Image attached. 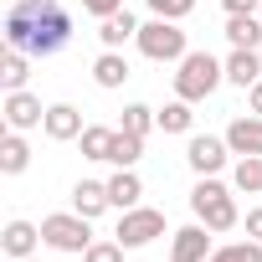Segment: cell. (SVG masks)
I'll use <instances>...</instances> for the list:
<instances>
[{
    "mask_svg": "<svg viewBox=\"0 0 262 262\" xmlns=\"http://www.w3.org/2000/svg\"><path fill=\"white\" fill-rule=\"evenodd\" d=\"M6 41L26 57H57L72 41V16L62 0H16L6 16Z\"/></svg>",
    "mask_w": 262,
    "mask_h": 262,
    "instance_id": "cell-1",
    "label": "cell"
},
{
    "mask_svg": "<svg viewBox=\"0 0 262 262\" xmlns=\"http://www.w3.org/2000/svg\"><path fill=\"white\" fill-rule=\"evenodd\" d=\"M221 77H226V67H221L211 52H185V57H180V72H175V93H180L185 103H201V98L216 93Z\"/></svg>",
    "mask_w": 262,
    "mask_h": 262,
    "instance_id": "cell-2",
    "label": "cell"
},
{
    "mask_svg": "<svg viewBox=\"0 0 262 262\" xmlns=\"http://www.w3.org/2000/svg\"><path fill=\"white\" fill-rule=\"evenodd\" d=\"M190 211H195L201 226H211V231H231V226H236V201H231V190H226L221 180H211V175H201V185L190 190Z\"/></svg>",
    "mask_w": 262,
    "mask_h": 262,
    "instance_id": "cell-3",
    "label": "cell"
},
{
    "mask_svg": "<svg viewBox=\"0 0 262 262\" xmlns=\"http://www.w3.org/2000/svg\"><path fill=\"white\" fill-rule=\"evenodd\" d=\"M139 52L149 57V62H180L185 57V31H180V21H165V16H155L149 26H139Z\"/></svg>",
    "mask_w": 262,
    "mask_h": 262,
    "instance_id": "cell-4",
    "label": "cell"
},
{
    "mask_svg": "<svg viewBox=\"0 0 262 262\" xmlns=\"http://www.w3.org/2000/svg\"><path fill=\"white\" fill-rule=\"evenodd\" d=\"M41 242L57 247V252H88V247H93V226H88V216H77V211L47 216V221H41Z\"/></svg>",
    "mask_w": 262,
    "mask_h": 262,
    "instance_id": "cell-5",
    "label": "cell"
},
{
    "mask_svg": "<svg viewBox=\"0 0 262 262\" xmlns=\"http://www.w3.org/2000/svg\"><path fill=\"white\" fill-rule=\"evenodd\" d=\"M128 252L134 247H149L155 236H165V211H149V206H134V211H123V221H118V231H113Z\"/></svg>",
    "mask_w": 262,
    "mask_h": 262,
    "instance_id": "cell-6",
    "label": "cell"
},
{
    "mask_svg": "<svg viewBox=\"0 0 262 262\" xmlns=\"http://www.w3.org/2000/svg\"><path fill=\"white\" fill-rule=\"evenodd\" d=\"M6 123L11 128H36V123H47V108H41V98H31L26 88H16V93H6Z\"/></svg>",
    "mask_w": 262,
    "mask_h": 262,
    "instance_id": "cell-7",
    "label": "cell"
},
{
    "mask_svg": "<svg viewBox=\"0 0 262 262\" xmlns=\"http://www.w3.org/2000/svg\"><path fill=\"white\" fill-rule=\"evenodd\" d=\"M226 139H211V134H195L190 139V149H185V160H190V170L195 175H216L221 165H226Z\"/></svg>",
    "mask_w": 262,
    "mask_h": 262,
    "instance_id": "cell-8",
    "label": "cell"
},
{
    "mask_svg": "<svg viewBox=\"0 0 262 262\" xmlns=\"http://www.w3.org/2000/svg\"><path fill=\"white\" fill-rule=\"evenodd\" d=\"M226 144H231V155H262V113H242V118H231Z\"/></svg>",
    "mask_w": 262,
    "mask_h": 262,
    "instance_id": "cell-9",
    "label": "cell"
},
{
    "mask_svg": "<svg viewBox=\"0 0 262 262\" xmlns=\"http://www.w3.org/2000/svg\"><path fill=\"white\" fill-rule=\"evenodd\" d=\"M211 226H180L175 231V247H170V262H206L211 257Z\"/></svg>",
    "mask_w": 262,
    "mask_h": 262,
    "instance_id": "cell-10",
    "label": "cell"
},
{
    "mask_svg": "<svg viewBox=\"0 0 262 262\" xmlns=\"http://www.w3.org/2000/svg\"><path fill=\"white\" fill-rule=\"evenodd\" d=\"M41 128H47V139H82V113L72 103H52Z\"/></svg>",
    "mask_w": 262,
    "mask_h": 262,
    "instance_id": "cell-11",
    "label": "cell"
},
{
    "mask_svg": "<svg viewBox=\"0 0 262 262\" xmlns=\"http://www.w3.org/2000/svg\"><path fill=\"white\" fill-rule=\"evenodd\" d=\"M36 242H41V226H31V221H11V226H6V236H0V247H6V257H11V262L31 257V252H36Z\"/></svg>",
    "mask_w": 262,
    "mask_h": 262,
    "instance_id": "cell-12",
    "label": "cell"
},
{
    "mask_svg": "<svg viewBox=\"0 0 262 262\" xmlns=\"http://www.w3.org/2000/svg\"><path fill=\"white\" fill-rule=\"evenodd\" d=\"M226 77H231L236 88H252V82L262 77V52H257V47H236V52L226 57Z\"/></svg>",
    "mask_w": 262,
    "mask_h": 262,
    "instance_id": "cell-13",
    "label": "cell"
},
{
    "mask_svg": "<svg viewBox=\"0 0 262 262\" xmlns=\"http://www.w3.org/2000/svg\"><path fill=\"white\" fill-rule=\"evenodd\" d=\"M108 206H113V201H108V185H98V180H77V190H72V211H77V216L93 221V216H103Z\"/></svg>",
    "mask_w": 262,
    "mask_h": 262,
    "instance_id": "cell-14",
    "label": "cell"
},
{
    "mask_svg": "<svg viewBox=\"0 0 262 262\" xmlns=\"http://www.w3.org/2000/svg\"><path fill=\"white\" fill-rule=\"evenodd\" d=\"M93 82L108 88V93L123 88V82H128V62H123V52H103V57L93 62Z\"/></svg>",
    "mask_w": 262,
    "mask_h": 262,
    "instance_id": "cell-15",
    "label": "cell"
},
{
    "mask_svg": "<svg viewBox=\"0 0 262 262\" xmlns=\"http://www.w3.org/2000/svg\"><path fill=\"white\" fill-rule=\"evenodd\" d=\"M139 195H144V185H139V175H134V170H118V175L108 180V201H113L118 211H134V206H139Z\"/></svg>",
    "mask_w": 262,
    "mask_h": 262,
    "instance_id": "cell-16",
    "label": "cell"
},
{
    "mask_svg": "<svg viewBox=\"0 0 262 262\" xmlns=\"http://www.w3.org/2000/svg\"><path fill=\"white\" fill-rule=\"evenodd\" d=\"M31 165V149H26V139H21V128H11L6 139H0V170L6 175H21Z\"/></svg>",
    "mask_w": 262,
    "mask_h": 262,
    "instance_id": "cell-17",
    "label": "cell"
},
{
    "mask_svg": "<svg viewBox=\"0 0 262 262\" xmlns=\"http://www.w3.org/2000/svg\"><path fill=\"white\" fill-rule=\"evenodd\" d=\"M98 36H103V47H108V52H118L128 36H139V21L128 16V11H118V16H108V21L98 26Z\"/></svg>",
    "mask_w": 262,
    "mask_h": 262,
    "instance_id": "cell-18",
    "label": "cell"
},
{
    "mask_svg": "<svg viewBox=\"0 0 262 262\" xmlns=\"http://www.w3.org/2000/svg\"><path fill=\"white\" fill-rule=\"evenodd\" d=\"M226 41L231 47H262V16H226Z\"/></svg>",
    "mask_w": 262,
    "mask_h": 262,
    "instance_id": "cell-19",
    "label": "cell"
},
{
    "mask_svg": "<svg viewBox=\"0 0 262 262\" xmlns=\"http://www.w3.org/2000/svg\"><path fill=\"white\" fill-rule=\"evenodd\" d=\"M139 155H144V139H139V134H128V128H118V134H113V149H108V160H113L118 170H128Z\"/></svg>",
    "mask_w": 262,
    "mask_h": 262,
    "instance_id": "cell-20",
    "label": "cell"
},
{
    "mask_svg": "<svg viewBox=\"0 0 262 262\" xmlns=\"http://www.w3.org/2000/svg\"><path fill=\"white\" fill-rule=\"evenodd\" d=\"M190 123H195V113H190L185 98H175V103L160 108V128H165V134H190Z\"/></svg>",
    "mask_w": 262,
    "mask_h": 262,
    "instance_id": "cell-21",
    "label": "cell"
},
{
    "mask_svg": "<svg viewBox=\"0 0 262 262\" xmlns=\"http://www.w3.org/2000/svg\"><path fill=\"white\" fill-rule=\"evenodd\" d=\"M26 77H31L26 52H6V62H0V88H6V93H16V88H26Z\"/></svg>",
    "mask_w": 262,
    "mask_h": 262,
    "instance_id": "cell-22",
    "label": "cell"
},
{
    "mask_svg": "<svg viewBox=\"0 0 262 262\" xmlns=\"http://www.w3.org/2000/svg\"><path fill=\"white\" fill-rule=\"evenodd\" d=\"M113 134H118V128H103V123L82 128V155H88V160H108V149H113Z\"/></svg>",
    "mask_w": 262,
    "mask_h": 262,
    "instance_id": "cell-23",
    "label": "cell"
},
{
    "mask_svg": "<svg viewBox=\"0 0 262 262\" xmlns=\"http://www.w3.org/2000/svg\"><path fill=\"white\" fill-rule=\"evenodd\" d=\"M236 190L262 195V155H242V165H236Z\"/></svg>",
    "mask_w": 262,
    "mask_h": 262,
    "instance_id": "cell-24",
    "label": "cell"
},
{
    "mask_svg": "<svg viewBox=\"0 0 262 262\" xmlns=\"http://www.w3.org/2000/svg\"><path fill=\"white\" fill-rule=\"evenodd\" d=\"M149 123H160L155 108H144V103H128V108H123V128H128V134H139V139H144V134H149Z\"/></svg>",
    "mask_w": 262,
    "mask_h": 262,
    "instance_id": "cell-25",
    "label": "cell"
},
{
    "mask_svg": "<svg viewBox=\"0 0 262 262\" xmlns=\"http://www.w3.org/2000/svg\"><path fill=\"white\" fill-rule=\"evenodd\" d=\"M123 242H93L88 252H82V262H123Z\"/></svg>",
    "mask_w": 262,
    "mask_h": 262,
    "instance_id": "cell-26",
    "label": "cell"
},
{
    "mask_svg": "<svg viewBox=\"0 0 262 262\" xmlns=\"http://www.w3.org/2000/svg\"><path fill=\"white\" fill-rule=\"evenodd\" d=\"M149 11L165 16V21H185V16L195 11V0H149Z\"/></svg>",
    "mask_w": 262,
    "mask_h": 262,
    "instance_id": "cell-27",
    "label": "cell"
},
{
    "mask_svg": "<svg viewBox=\"0 0 262 262\" xmlns=\"http://www.w3.org/2000/svg\"><path fill=\"white\" fill-rule=\"evenodd\" d=\"M82 11H88V16H98V21H108V16H118V11H123V0H82Z\"/></svg>",
    "mask_w": 262,
    "mask_h": 262,
    "instance_id": "cell-28",
    "label": "cell"
},
{
    "mask_svg": "<svg viewBox=\"0 0 262 262\" xmlns=\"http://www.w3.org/2000/svg\"><path fill=\"white\" fill-rule=\"evenodd\" d=\"M262 0H226V16H257Z\"/></svg>",
    "mask_w": 262,
    "mask_h": 262,
    "instance_id": "cell-29",
    "label": "cell"
},
{
    "mask_svg": "<svg viewBox=\"0 0 262 262\" xmlns=\"http://www.w3.org/2000/svg\"><path fill=\"white\" fill-rule=\"evenodd\" d=\"M247 236H252V242H262V206H257V211H247Z\"/></svg>",
    "mask_w": 262,
    "mask_h": 262,
    "instance_id": "cell-30",
    "label": "cell"
},
{
    "mask_svg": "<svg viewBox=\"0 0 262 262\" xmlns=\"http://www.w3.org/2000/svg\"><path fill=\"white\" fill-rule=\"evenodd\" d=\"M252 113H262V77L252 82Z\"/></svg>",
    "mask_w": 262,
    "mask_h": 262,
    "instance_id": "cell-31",
    "label": "cell"
},
{
    "mask_svg": "<svg viewBox=\"0 0 262 262\" xmlns=\"http://www.w3.org/2000/svg\"><path fill=\"white\" fill-rule=\"evenodd\" d=\"M21 262H36V257H21Z\"/></svg>",
    "mask_w": 262,
    "mask_h": 262,
    "instance_id": "cell-32",
    "label": "cell"
},
{
    "mask_svg": "<svg viewBox=\"0 0 262 262\" xmlns=\"http://www.w3.org/2000/svg\"><path fill=\"white\" fill-rule=\"evenodd\" d=\"M257 16H262V11H257Z\"/></svg>",
    "mask_w": 262,
    "mask_h": 262,
    "instance_id": "cell-33",
    "label": "cell"
},
{
    "mask_svg": "<svg viewBox=\"0 0 262 262\" xmlns=\"http://www.w3.org/2000/svg\"><path fill=\"white\" fill-rule=\"evenodd\" d=\"M257 52H262V47H257Z\"/></svg>",
    "mask_w": 262,
    "mask_h": 262,
    "instance_id": "cell-34",
    "label": "cell"
}]
</instances>
